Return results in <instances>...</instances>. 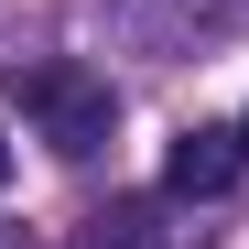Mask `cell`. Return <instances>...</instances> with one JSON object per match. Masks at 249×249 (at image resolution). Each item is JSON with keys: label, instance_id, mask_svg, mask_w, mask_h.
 <instances>
[{"label": "cell", "instance_id": "5", "mask_svg": "<svg viewBox=\"0 0 249 249\" xmlns=\"http://www.w3.org/2000/svg\"><path fill=\"white\" fill-rule=\"evenodd\" d=\"M238 152H249V119H238Z\"/></svg>", "mask_w": 249, "mask_h": 249}, {"label": "cell", "instance_id": "2", "mask_svg": "<svg viewBox=\"0 0 249 249\" xmlns=\"http://www.w3.org/2000/svg\"><path fill=\"white\" fill-rule=\"evenodd\" d=\"M228 174H238V130H174V152H162V195H228Z\"/></svg>", "mask_w": 249, "mask_h": 249}, {"label": "cell", "instance_id": "1", "mask_svg": "<svg viewBox=\"0 0 249 249\" xmlns=\"http://www.w3.org/2000/svg\"><path fill=\"white\" fill-rule=\"evenodd\" d=\"M11 108L44 130L65 162H87L108 130H119V98H108V76H87V65H11Z\"/></svg>", "mask_w": 249, "mask_h": 249}, {"label": "cell", "instance_id": "3", "mask_svg": "<svg viewBox=\"0 0 249 249\" xmlns=\"http://www.w3.org/2000/svg\"><path fill=\"white\" fill-rule=\"evenodd\" d=\"M87 249H162V206H152V195L98 206V217H87Z\"/></svg>", "mask_w": 249, "mask_h": 249}, {"label": "cell", "instance_id": "4", "mask_svg": "<svg viewBox=\"0 0 249 249\" xmlns=\"http://www.w3.org/2000/svg\"><path fill=\"white\" fill-rule=\"evenodd\" d=\"M0 184H11V141H0Z\"/></svg>", "mask_w": 249, "mask_h": 249}]
</instances>
